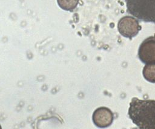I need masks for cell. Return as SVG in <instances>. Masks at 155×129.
<instances>
[{
    "label": "cell",
    "instance_id": "cell-2",
    "mask_svg": "<svg viewBox=\"0 0 155 129\" xmlns=\"http://www.w3.org/2000/svg\"><path fill=\"white\" fill-rule=\"evenodd\" d=\"M128 13L144 22L155 23V0H125Z\"/></svg>",
    "mask_w": 155,
    "mask_h": 129
},
{
    "label": "cell",
    "instance_id": "cell-6",
    "mask_svg": "<svg viewBox=\"0 0 155 129\" xmlns=\"http://www.w3.org/2000/svg\"><path fill=\"white\" fill-rule=\"evenodd\" d=\"M143 76L148 82L155 83V64H147L143 68Z\"/></svg>",
    "mask_w": 155,
    "mask_h": 129
},
{
    "label": "cell",
    "instance_id": "cell-4",
    "mask_svg": "<svg viewBox=\"0 0 155 129\" xmlns=\"http://www.w3.org/2000/svg\"><path fill=\"white\" fill-rule=\"evenodd\" d=\"M140 29V27L137 21L133 17H124L118 23L119 31L125 38H132L138 33Z\"/></svg>",
    "mask_w": 155,
    "mask_h": 129
},
{
    "label": "cell",
    "instance_id": "cell-3",
    "mask_svg": "<svg viewBox=\"0 0 155 129\" xmlns=\"http://www.w3.org/2000/svg\"><path fill=\"white\" fill-rule=\"evenodd\" d=\"M138 56L139 59L147 64H155V36L145 39L140 45Z\"/></svg>",
    "mask_w": 155,
    "mask_h": 129
},
{
    "label": "cell",
    "instance_id": "cell-5",
    "mask_svg": "<svg viewBox=\"0 0 155 129\" xmlns=\"http://www.w3.org/2000/svg\"><path fill=\"white\" fill-rule=\"evenodd\" d=\"M113 112L105 107H101L96 109L92 116L94 124L101 128H105L110 126L113 122Z\"/></svg>",
    "mask_w": 155,
    "mask_h": 129
},
{
    "label": "cell",
    "instance_id": "cell-7",
    "mask_svg": "<svg viewBox=\"0 0 155 129\" xmlns=\"http://www.w3.org/2000/svg\"><path fill=\"white\" fill-rule=\"evenodd\" d=\"M59 6L65 10H73L74 9L78 4L79 0H57Z\"/></svg>",
    "mask_w": 155,
    "mask_h": 129
},
{
    "label": "cell",
    "instance_id": "cell-1",
    "mask_svg": "<svg viewBox=\"0 0 155 129\" xmlns=\"http://www.w3.org/2000/svg\"><path fill=\"white\" fill-rule=\"evenodd\" d=\"M128 114L139 129H155V100L132 98Z\"/></svg>",
    "mask_w": 155,
    "mask_h": 129
},
{
    "label": "cell",
    "instance_id": "cell-8",
    "mask_svg": "<svg viewBox=\"0 0 155 129\" xmlns=\"http://www.w3.org/2000/svg\"><path fill=\"white\" fill-rule=\"evenodd\" d=\"M0 129H2V128H1V125H0Z\"/></svg>",
    "mask_w": 155,
    "mask_h": 129
}]
</instances>
